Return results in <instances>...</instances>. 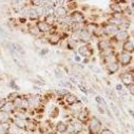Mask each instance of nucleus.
Wrapping results in <instances>:
<instances>
[{"instance_id":"f3484780","label":"nucleus","mask_w":134,"mask_h":134,"mask_svg":"<svg viewBox=\"0 0 134 134\" xmlns=\"http://www.w3.org/2000/svg\"><path fill=\"white\" fill-rule=\"evenodd\" d=\"M121 49L124 52H126L128 54H133L134 53V42L132 40H127L126 42L122 43Z\"/></svg>"},{"instance_id":"79ce46f5","label":"nucleus","mask_w":134,"mask_h":134,"mask_svg":"<svg viewBox=\"0 0 134 134\" xmlns=\"http://www.w3.org/2000/svg\"><path fill=\"white\" fill-rule=\"evenodd\" d=\"M81 99H82V103H86V104H88V103H89V100H88L87 96H81Z\"/></svg>"},{"instance_id":"c03bdc74","label":"nucleus","mask_w":134,"mask_h":134,"mask_svg":"<svg viewBox=\"0 0 134 134\" xmlns=\"http://www.w3.org/2000/svg\"><path fill=\"white\" fill-rule=\"evenodd\" d=\"M129 113L131 114V116H132L133 119H134V111H133V110H129Z\"/></svg>"},{"instance_id":"2f4dec72","label":"nucleus","mask_w":134,"mask_h":134,"mask_svg":"<svg viewBox=\"0 0 134 134\" xmlns=\"http://www.w3.org/2000/svg\"><path fill=\"white\" fill-rule=\"evenodd\" d=\"M55 76H56V78H58V79H62V78H63V73H62V71H61L59 68L55 69Z\"/></svg>"},{"instance_id":"f704fd0d","label":"nucleus","mask_w":134,"mask_h":134,"mask_svg":"<svg viewBox=\"0 0 134 134\" xmlns=\"http://www.w3.org/2000/svg\"><path fill=\"white\" fill-rule=\"evenodd\" d=\"M77 87L79 88V90H80L83 94H86V95H88V94H89V90H88L87 88H85L82 85H77Z\"/></svg>"},{"instance_id":"20e7f679","label":"nucleus","mask_w":134,"mask_h":134,"mask_svg":"<svg viewBox=\"0 0 134 134\" xmlns=\"http://www.w3.org/2000/svg\"><path fill=\"white\" fill-rule=\"evenodd\" d=\"M119 79H120L122 86L129 87L130 85L134 83V73L133 72L125 71V72H122V73L119 74Z\"/></svg>"},{"instance_id":"2eb2a0df","label":"nucleus","mask_w":134,"mask_h":134,"mask_svg":"<svg viewBox=\"0 0 134 134\" xmlns=\"http://www.w3.org/2000/svg\"><path fill=\"white\" fill-rule=\"evenodd\" d=\"M55 130L57 133L66 134V132L69 131V124H66L64 121H58L55 126Z\"/></svg>"},{"instance_id":"39448f33","label":"nucleus","mask_w":134,"mask_h":134,"mask_svg":"<svg viewBox=\"0 0 134 134\" xmlns=\"http://www.w3.org/2000/svg\"><path fill=\"white\" fill-rule=\"evenodd\" d=\"M127 40H130V33L128 31H122V30H119V32L117 34L112 37L111 39V42H116V43H119V42H126Z\"/></svg>"},{"instance_id":"7ed1b4c3","label":"nucleus","mask_w":134,"mask_h":134,"mask_svg":"<svg viewBox=\"0 0 134 134\" xmlns=\"http://www.w3.org/2000/svg\"><path fill=\"white\" fill-rule=\"evenodd\" d=\"M103 27V31H104V35H107L109 37H114L117 33L119 32V27L116 26V25H113V24H110L108 22H105L104 25H102Z\"/></svg>"},{"instance_id":"f8f14e48","label":"nucleus","mask_w":134,"mask_h":134,"mask_svg":"<svg viewBox=\"0 0 134 134\" xmlns=\"http://www.w3.org/2000/svg\"><path fill=\"white\" fill-rule=\"evenodd\" d=\"M110 9L113 12V14H119V15H125V11L122 5L118 2V1H113L112 3H110Z\"/></svg>"},{"instance_id":"72a5a7b5","label":"nucleus","mask_w":134,"mask_h":134,"mask_svg":"<svg viewBox=\"0 0 134 134\" xmlns=\"http://www.w3.org/2000/svg\"><path fill=\"white\" fill-rule=\"evenodd\" d=\"M14 60H15L16 64H18V66H20V68H25V66H26L25 62H24V61H22L21 59H14Z\"/></svg>"},{"instance_id":"ea45409f","label":"nucleus","mask_w":134,"mask_h":134,"mask_svg":"<svg viewBox=\"0 0 134 134\" xmlns=\"http://www.w3.org/2000/svg\"><path fill=\"white\" fill-rule=\"evenodd\" d=\"M74 60H75L76 62H80V61H81V57L75 53V56H74Z\"/></svg>"},{"instance_id":"c85d7f7f","label":"nucleus","mask_w":134,"mask_h":134,"mask_svg":"<svg viewBox=\"0 0 134 134\" xmlns=\"http://www.w3.org/2000/svg\"><path fill=\"white\" fill-rule=\"evenodd\" d=\"M19 96H20L19 92H18V91H14V92H11V93L8 95L7 99H8V102H11V103H13L14 100H15L16 98H18Z\"/></svg>"},{"instance_id":"c756f323","label":"nucleus","mask_w":134,"mask_h":134,"mask_svg":"<svg viewBox=\"0 0 134 134\" xmlns=\"http://www.w3.org/2000/svg\"><path fill=\"white\" fill-rule=\"evenodd\" d=\"M77 7H78L77 2H75V1H69V2H68V8H66V10H68V12L71 11V13H72V12H74V11H77Z\"/></svg>"},{"instance_id":"dca6fc26","label":"nucleus","mask_w":134,"mask_h":134,"mask_svg":"<svg viewBox=\"0 0 134 134\" xmlns=\"http://www.w3.org/2000/svg\"><path fill=\"white\" fill-rule=\"evenodd\" d=\"M99 25L96 23V22H86V26H85V30L87 32H89L92 36L95 35V33L97 32Z\"/></svg>"},{"instance_id":"49530a36","label":"nucleus","mask_w":134,"mask_h":134,"mask_svg":"<svg viewBox=\"0 0 134 134\" xmlns=\"http://www.w3.org/2000/svg\"><path fill=\"white\" fill-rule=\"evenodd\" d=\"M131 9H132V13H131V15L134 17V8H131Z\"/></svg>"},{"instance_id":"393cba45","label":"nucleus","mask_w":134,"mask_h":134,"mask_svg":"<svg viewBox=\"0 0 134 134\" xmlns=\"http://www.w3.org/2000/svg\"><path fill=\"white\" fill-rule=\"evenodd\" d=\"M27 32L30 33L32 36H34V37H38V36L40 35V32H39V30H38V27H37L36 24L30 25L29 29H27Z\"/></svg>"},{"instance_id":"a211bd4d","label":"nucleus","mask_w":134,"mask_h":134,"mask_svg":"<svg viewBox=\"0 0 134 134\" xmlns=\"http://www.w3.org/2000/svg\"><path fill=\"white\" fill-rule=\"evenodd\" d=\"M83 109H85L83 104H82V102H80V100H78L77 103H75V104H73V105H71V106H70V111H71V113H72V114L79 113V112H80V111H82Z\"/></svg>"},{"instance_id":"a18cd8bd","label":"nucleus","mask_w":134,"mask_h":134,"mask_svg":"<svg viewBox=\"0 0 134 134\" xmlns=\"http://www.w3.org/2000/svg\"><path fill=\"white\" fill-rule=\"evenodd\" d=\"M66 134H79V133H76V132H73V131H70L69 133H66Z\"/></svg>"},{"instance_id":"de8ad7c7","label":"nucleus","mask_w":134,"mask_h":134,"mask_svg":"<svg viewBox=\"0 0 134 134\" xmlns=\"http://www.w3.org/2000/svg\"><path fill=\"white\" fill-rule=\"evenodd\" d=\"M131 8H134V1L132 2V7H131Z\"/></svg>"},{"instance_id":"cd10ccee","label":"nucleus","mask_w":134,"mask_h":134,"mask_svg":"<svg viewBox=\"0 0 134 134\" xmlns=\"http://www.w3.org/2000/svg\"><path fill=\"white\" fill-rule=\"evenodd\" d=\"M2 110L11 114V113H14V112L16 111V108L14 107L13 103H11V102H8V103H7L5 105H4V107L2 108Z\"/></svg>"},{"instance_id":"09e8293b","label":"nucleus","mask_w":134,"mask_h":134,"mask_svg":"<svg viewBox=\"0 0 134 134\" xmlns=\"http://www.w3.org/2000/svg\"><path fill=\"white\" fill-rule=\"evenodd\" d=\"M4 134H13V133H11V132H8V133H4Z\"/></svg>"},{"instance_id":"9d476101","label":"nucleus","mask_w":134,"mask_h":134,"mask_svg":"<svg viewBox=\"0 0 134 134\" xmlns=\"http://www.w3.org/2000/svg\"><path fill=\"white\" fill-rule=\"evenodd\" d=\"M36 25H37V27H38V30H39V32H40V34H50V33L52 32V30H53V27L52 26H50L49 24H47L43 20H39V21H37V23H36Z\"/></svg>"},{"instance_id":"0eeeda50","label":"nucleus","mask_w":134,"mask_h":134,"mask_svg":"<svg viewBox=\"0 0 134 134\" xmlns=\"http://www.w3.org/2000/svg\"><path fill=\"white\" fill-rule=\"evenodd\" d=\"M72 23H83L86 22V16L82 12L79 11H74L71 13V15L69 16Z\"/></svg>"},{"instance_id":"c9c22d12","label":"nucleus","mask_w":134,"mask_h":134,"mask_svg":"<svg viewBox=\"0 0 134 134\" xmlns=\"http://www.w3.org/2000/svg\"><path fill=\"white\" fill-rule=\"evenodd\" d=\"M127 89H128V93L131 94L132 96H134V83H132L129 87H127Z\"/></svg>"},{"instance_id":"9b49d317","label":"nucleus","mask_w":134,"mask_h":134,"mask_svg":"<svg viewBox=\"0 0 134 134\" xmlns=\"http://www.w3.org/2000/svg\"><path fill=\"white\" fill-rule=\"evenodd\" d=\"M120 68H121V66H120V64L117 61H114V62L106 64V70H107L109 75H113V74L117 73L120 70Z\"/></svg>"},{"instance_id":"6ab92c4d","label":"nucleus","mask_w":134,"mask_h":134,"mask_svg":"<svg viewBox=\"0 0 134 134\" xmlns=\"http://www.w3.org/2000/svg\"><path fill=\"white\" fill-rule=\"evenodd\" d=\"M43 21L47 23V24H49L50 26H55L56 25V23H57V18L55 17V15L53 14V13H49L44 18H43Z\"/></svg>"},{"instance_id":"412c9836","label":"nucleus","mask_w":134,"mask_h":134,"mask_svg":"<svg viewBox=\"0 0 134 134\" xmlns=\"http://www.w3.org/2000/svg\"><path fill=\"white\" fill-rule=\"evenodd\" d=\"M95 102L97 103V106H99V107L104 108V109H105L107 112L109 111L108 104H107V102L105 100V98H104L103 96H100V95H96V96H95Z\"/></svg>"},{"instance_id":"58836bf2","label":"nucleus","mask_w":134,"mask_h":134,"mask_svg":"<svg viewBox=\"0 0 134 134\" xmlns=\"http://www.w3.org/2000/svg\"><path fill=\"white\" fill-rule=\"evenodd\" d=\"M115 89H116L117 92H120L121 90H124V86L122 85H116L115 86Z\"/></svg>"},{"instance_id":"a19ab883","label":"nucleus","mask_w":134,"mask_h":134,"mask_svg":"<svg viewBox=\"0 0 134 134\" xmlns=\"http://www.w3.org/2000/svg\"><path fill=\"white\" fill-rule=\"evenodd\" d=\"M49 53V50L48 49H42L41 51H40V55L42 56V55H46V54H48Z\"/></svg>"},{"instance_id":"a878e982","label":"nucleus","mask_w":134,"mask_h":134,"mask_svg":"<svg viewBox=\"0 0 134 134\" xmlns=\"http://www.w3.org/2000/svg\"><path fill=\"white\" fill-rule=\"evenodd\" d=\"M78 47V42L73 40V39H68L66 40V49L70 51H75Z\"/></svg>"},{"instance_id":"423d86ee","label":"nucleus","mask_w":134,"mask_h":134,"mask_svg":"<svg viewBox=\"0 0 134 134\" xmlns=\"http://www.w3.org/2000/svg\"><path fill=\"white\" fill-rule=\"evenodd\" d=\"M69 124H70V127H71V131L73 132H76V133H80L83 131L85 127H83V122L79 121L78 119L72 117L69 119Z\"/></svg>"},{"instance_id":"6e6552de","label":"nucleus","mask_w":134,"mask_h":134,"mask_svg":"<svg viewBox=\"0 0 134 134\" xmlns=\"http://www.w3.org/2000/svg\"><path fill=\"white\" fill-rule=\"evenodd\" d=\"M78 54L86 57L87 59H89L94 55V50L89 44H83V46H80L78 48Z\"/></svg>"},{"instance_id":"e433bc0d","label":"nucleus","mask_w":134,"mask_h":134,"mask_svg":"<svg viewBox=\"0 0 134 134\" xmlns=\"http://www.w3.org/2000/svg\"><path fill=\"white\" fill-rule=\"evenodd\" d=\"M111 107H112V110L115 112V114H116V116L117 117H120V113H119V111L117 110V108H116V106L113 104V103H111Z\"/></svg>"},{"instance_id":"aec40b11","label":"nucleus","mask_w":134,"mask_h":134,"mask_svg":"<svg viewBox=\"0 0 134 134\" xmlns=\"http://www.w3.org/2000/svg\"><path fill=\"white\" fill-rule=\"evenodd\" d=\"M37 124L35 120H33V119H27L26 121V126H25V131L26 132H30V133H33V132H35L37 130Z\"/></svg>"},{"instance_id":"37998d69","label":"nucleus","mask_w":134,"mask_h":134,"mask_svg":"<svg viewBox=\"0 0 134 134\" xmlns=\"http://www.w3.org/2000/svg\"><path fill=\"white\" fill-rule=\"evenodd\" d=\"M70 80L72 81V83H74V85H76V86H77V80H76L75 78H73V77H70Z\"/></svg>"},{"instance_id":"bb28decb","label":"nucleus","mask_w":134,"mask_h":134,"mask_svg":"<svg viewBox=\"0 0 134 134\" xmlns=\"http://www.w3.org/2000/svg\"><path fill=\"white\" fill-rule=\"evenodd\" d=\"M26 121L27 120H22V119H14V127L17 128V129H25V126H26Z\"/></svg>"},{"instance_id":"f257e3e1","label":"nucleus","mask_w":134,"mask_h":134,"mask_svg":"<svg viewBox=\"0 0 134 134\" xmlns=\"http://www.w3.org/2000/svg\"><path fill=\"white\" fill-rule=\"evenodd\" d=\"M103 129V122L100 121L97 117L92 116L90 117L89 124H88V131L89 134H99V132Z\"/></svg>"},{"instance_id":"b1692460","label":"nucleus","mask_w":134,"mask_h":134,"mask_svg":"<svg viewBox=\"0 0 134 134\" xmlns=\"http://www.w3.org/2000/svg\"><path fill=\"white\" fill-rule=\"evenodd\" d=\"M10 120H11V114L3 110H0V124L9 122Z\"/></svg>"},{"instance_id":"4be33fe9","label":"nucleus","mask_w":134,"mask_h":134,"mask_svg":"<svg viewBox=\"0 0 134 134\" xmlns=\"http://www.w3.org/2000/svg\"><path fill=\"white\" fill-rule=\"evenodd\" d=\"M92 38H93V36L90 34L89 32H87L85 29L82 31H80V41L86 42V44H88L91 41Z\"/></svg>"},{"instance_id":"7c9ffc66","label":"nucleus","mask_w":134,"mask_h":134,"mask_svg":"<svg viewBox=\"0 0 134 134\" xmlns=\"http://www.w3.org/2000/svg\"><path fill=\"white\" fill-rule=\"evenodd\" d=\"M43 3H44V1H41V0H33V1H30V4L32 7H34L35 9L43 7Z\"/></svg>"},{"instance_id":"5701e85b","label":"nucleus","mask_w":134,"mask_h":134,"mask_svg":"<svg viewBox=\"0 0 134 134\" xmlns=\"http://www.w3.org/2000/svg\"><path fill=\"white\" fill-rule=\"evenodd\" d=\"M27 17L31 21H39L40 18L36 12V9L35 8H31L29 11H27Z\"/></svg>"},{"instance_id":"ddd939ff","label":"nucleus","mask_w":134,"mask_h":134,"mask_svg":"<svg viewBox=\"0 0 134 134\" xmlns=\"http://www.w3.org/2000/svg\"><path fill=\"white\" fill-rule=\"evenodd\" d=\"M53 14L55 15V17L58 18H65L68 17V10L64 7H59V8H55L53 10Z\"/></svg>"},{"instance_id":"4c0bfd02","label":"nucleus","mask_w":134,"mask_h":134,"mask_svg":"<svg viewBox=\"0 0 134 134\" xmlns=\"http://www.w3.org/2000/svg\"><path fill=\"white\" fill-rule=\"evenodd\" d=\"M7 103H8V99L7 98H0V109H2Z\"/></svg>"},{"instance_id":"473e14b6","label":"nucleus","mask_w":134,"mask_h":134,"mask_svg":"<svg viewBox=\"0 0 134 134\" xmlns=\"http://www.w3.org/2000/svg\"><path fill=\"white\" fill-rule=\"evenodd\" d=\"M99 134H115V133L109 128H103L102 131L99 132Z\"/></svg>"},{"instance_id":"f03ea898","label":"nucleus","mask_w":134,"mask_h":134,"mask_svg":"<svg viewBox=\"0 0 134 134\" xmlns=\"http://www.w3.org/2000/svg\"><path fill=\"white\" fill-rule=\"evenodd\" d=\"M116 61L120 64V66H122V68H127V66H129L132 63L133 57H132L131 54H128V53L121 51V52L116 53Z\"/></svg>"},{"instance_id":"4468645a","label":"nucleus","mask_w":134,"mask_h":134,"mask_svg":"<svg viewBox=\"0 0 134 134\" xmlns=\"http://www.w3.org/2000/svg\"><path fill=\"white\" fill-rule=\"evenodd\" d=\"M62 99H63V102H64V104L65 105H68V106H71V105H73V104H75V103H77L78 102V97L75 95V94H73V93H69V94H66L64 97H62Z\"/></svg>"},{"instance_id":"1a4fd4ad","label":"nucleus","mask_w":134,"mask_h":134,"mask_svg":"<svg viewBox=\"0 0 134 134\" xmlns=\"http://www.w3.org/2000/svg\"><path fill=\"white\" fill-rule=\"evenodd\" d=\"M48 43L52 44V46H57L60 41H61V37L58 32H52L48 36Z\"/></svg>"}]
</instances>
